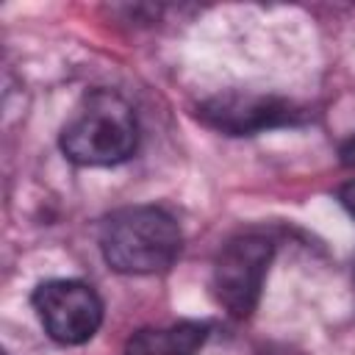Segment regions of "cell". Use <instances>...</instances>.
Segmentation results:
<instances>
[{"instance_id": "obj_1", "label": "cell", "mask_w": 355, "mask_h": 355, "mask_svg": "<svg viewBox=\"0 0 355 355\" xmlns=\"http://www.w3.org/2000/svg\"><path fill=\"white\" fill-rule=\"evenodd\" d=\"M100 252L114 272L155 275L166 272L180 255V227L158 205H128L108 214L100 225Z\"/></svg>"}, {"instance_id": "obj_2", "label": "cell", "mask_w": 355, "mask_h": 355, "mask_svg": "<svg viewBox=\"0 0 355 355\" xmlns=\"http://www.w3.org/2000/svg\"><path fill=\"white\" fill-rule=\"evenodd\" d=\"M139 144L133 108L108 89L83 97L61 130V150L80 166H111L128 161Z\"/></svg>"}, {"instance_id": "obj_3", "label": "cell", "mask_w": 355, "mask_h": 355, "mask_svg": "<svg viewBox=\"0 0 355 355\" xmlns=\"http://www.w3.org/2000/svg\"><path fill=\"white\" fill-rule=\"evenodd\" d=\"M272 255L275 244L261 233H241L219 250L211 272V288L230 316L244 319L255 311Z\"/></svg>"}, {"instance_id": "obj_4", "label": "cell", "mask_w": 355, "mask_h": 355, "mask_svg": "<svg viewBox=\"0 0 355 355\" xmlns=\"http://www.w3.org/2000/svg\"><path fill=\"white\" fill-rule=\"evenodd\" d=\"M31 302L44 333L64 347L86 344L103 324V300L83 280L58 277L39 283Z\"/></svg>"}, {"instance_id": "obj_5", "label": "cell", "mask_w": 355, "mask_h": 355, "mask_svg": "<svg viewBox=\"0 0 355 355\" xmlns=\"http://www.w3.org/2000/svg\"><path fill=\"white\" fill-rule=\"evenodd\" d=\"M200 119L227 136H252L269 128L294 125L300 119V111L288 100L227 92L205 100L200 105Z\"/></svg>"}, {"instance_id": "obj_6", "label": "cell", "mask_w": 355, "mask_h": 355, "mask_svg": "<svg viewBox=\"0 0 355 355\" xmlns=\"http://www.w3.org/2000/svg\"><path fill=\"white\" fill-rule=\"evenodd\" d=\"M205 338H208V327L202 322L141 327L128 338L125 355H197Z\"/></svg>"}, {"instance_id": "obj_7", "label": "cell", "mask_w": 355, "mask_h": 355, "mask_svg": "<svg viewBox=\"0 0 355 355\" xmlns=\"http://www.w3.org/2000/svg\"><path fill=\"white\" fill-rule=\"evenodd\" d=\"M338 200H341V205L347 208V214L355 219V180H352V183H347V186L338 191Z\"/></svg>"}, {"instance_id": "obj_8", "label": "cell", "mask_w": 355, "mask_h": 355, "mask_svg": "<svg viewBox=\"0 0 355 355\" xmlns=\"http://www.w3.org/2000/svg\"><path fill=\"white\" fill-rule=\"evenodd\" d=\"M341 161L347 166H355V139H349L344 147H341Z\"/></svg>"}]
</instances>
